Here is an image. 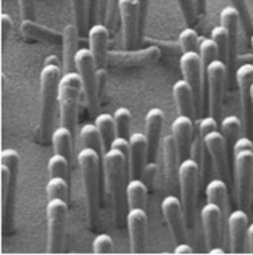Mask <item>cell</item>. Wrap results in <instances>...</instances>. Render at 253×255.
Wrapping results in <instances>:
<instances>
[{
	"label": "cell",
	"mask_w": 253,
	"mask_h": 255,
	"mask_svg": "<svg viewBox=\"0 0 253 255\" xmlns=\"http://www.w3.org/2000/svg\"><path fill=\"white\" fill-rule=\"evenodd\" d=\"M64 70L61 65L55 64H43L40 71V119L37 138L42 144H46L49 138H52V129L55 121V112L58 104L60 94V80L63 77Z\"/></svg>",
	"instance_id": "cell-1"
},
{
	"label": "cell",
	"mask_w": 253,
	"mask_h": 255,
	"mask_svg": "<svg viewBox=\"0 0 253 255\" xmlns=\"http://www.w3.org/2000/svg\"><path fill=\"white\" fill-rule=\"evenodd\" d=\"M0 180H1V229L4 235L15 232V199L19 171V154L13 148H4L0 153Z\"/></svg>",
	"instance_id": "cell-2"
},
{
	"label": "cell",
	"mask_w": 253,
	"mask_h": 255,
	"mask_svg": "<svg viewBox=\"0 0 253 255\" xmlns=\"http://www.w3.org/2000/svg\"><path fill=\"white\" fill-rule=\"evenodd\" d=\"M77 162L80 166L82 181L86 194L87 206V224L90 229L96 227L98 220V203H99V165L102 156L89 147H83L77 154Z\"/></svg>",
	"instance_id": "cell-3"
},
{
	"label": "cell",
	"mask_w": 253,
	"mask_h": 255,
	"mask_svg": "<svg viewBox=\"0 0 253 255\" xmlns=\"http://www.w3.org/2000/svg\"><path fill=\"white\" fill-rule=\"evenodd\" d=\"M127 162L129 160H127L126 154L117 148H108L102 153L105 194L108 196L116 211V218L119 217L120 208H122V190H123V183H125Z\"/></svg>",
	"instance_id": "cell-4"
},
{
	"label": "cell",
	"mask_w": 253,
	"mask_h": 255,
	"mask_svg": "<svg viewBox=\"0 0 253 255\" xmlns=\"http://www.w3.org/2000/svg\"><path fill=\"white\" fill-rule=\"evenodd\" d=\"M82 94H83V85L79 71L76 70V71L64 73L60 80V94H58L60 121L61 125L70 128L73 133L77 127L79 104H80Z\"/></svg>",
	"instance_id": "cell-5"
},
{
	"label": "cell",
	"mask_w": 253,
	"mask_h": 255,
	"mask_svg": "<svg viewBox=\"0 0 253 255\" xmlns=\"http://www.w3.org/2000/svg\"><path fill=\"white\" fill-rule=\"evenodd\" d=\"M200 166L198 163L188 157L181 162L179 166V191L181 200L185 214V223L191 233L195 230L197 221V193H198V183H200Z\"/></svg>",
	"instance_id": "cell-6"
},
{
	"label": "cell",
	"mask_w": 253,
	"mask_h": 255,
	"mask_svg": "<svg viewBox=\"0 0 253 255\" xmlns=\"http://www.w3.org/2000/svg\"><path fill=\"white\" fill-rule=\"evenodd\" d=\"M76 70L82 77L84 103L89 112V116L95 118L99 107V85L96 74V63L90 52V49H79L76 55Z\"/></svg>",
	"instance_id": "cell-7"
},
{
	"label": "cell",
	"mask_w": 253,
	"mask_h": 255,
	"mask_svg": "<svg viewBox=\"0 0 253 255\" xmlns=\"http://www.w3.org/2000/svg\"><path fill=\"white\" fill-rule=\"evenodd\" d=\"M234 190L239 208L248 209L252 203L253 150H242L233 154Z\"/></svg>",
	"instance_id": "cell-8"
},
{
	"label": "cell",
	"mask_w": 253,
	"mask_h": 255,
	"mask_svg": "<svg viewBox=\"0 0 253 255\" xmlns=\"http://www.w3.org/2000/svg\"><path fill=\"white\" fill-rule=\"evenodd\" d=\"M68 205L63 199H49L46 205L48 218V253L58 254L63 253L65 239V224H67Z\"/></svg>",
	"instance_id": "cell-9"
},
{
	"label": "cell",
	"mask_w": 253,
	"mask_h": 255,
	"mask_svg": "<svg viewBox=\"0 0 253 255\" xmlns=\"http://www.w3.org/2000/svg\"><path fill=\"white\" fill-rule=\"evenodd\" d=\"M228 65L216 58L206 65V82H207V103L210 116L219 119L224 104L225 82L228 77Z\"/></svg>",
	"instance_id": "cell-10"
},
{
	"label": "cell",
	"mask_w": 253,
	"mask_h": 255,
	"mask_svg": "<svg viewBox=\"0 0 253 255\" xmlns=\"http://www.w3.org/2000/svg\"><path fill=\"white\" fill-rule=\"evenodd\" d=\"M236 82L240 92L242 115H243V129L245 133L253 139V64H242L236 70Z\"/></svg>",
	"instance_id": "cell-11"
},
{
	"label": "cell",
	"mask_w": 253,
	"mask_h": 255,
	"mask_svg": "<svg viewBox=\"0 0 253 255\" xmlns=\"http://www.w3.org/2000/svg\"><path fill=\"white\" fill-rule=\"evenodd\" d=\"M179 65L184 74V79L188 82L192 88L195 97V112L201 109V98H203V82L206 77V68L203 65L201 57L198 51H188L184 52L179 58Z\"/></svg>",
	"instance_id": "cell-12"
},
{
	"label": "cell",
	"mask_w": 253,
	"mask_h": 255,
	"mask_svg": "<svg viewBox=\"0 0 253 255\" xmlns=\"http://www.w3.org/2000/svg\"><path fill=\"white\" fill-rule=\"evenodd\" d=\"M162 212L166 220V224L169 227V232L175 241V244L187 242V233H185V214L182 200L178 199L175 194H169L162 200Z\"/></svg>",
	"instance_id": "cell-13"
},
{
	"label": "cell",
	"mask_w": 253,
	"mask_h": 255,
	"mask_svg": "<svg viewBox=\"0 0 253 255\" xmlns=\"http://www.w3.org/2000/svg\"><path fill=\"white\" fill-rule=\"evenodd\" d=\"M162 55L160 48L148 46L139 51H110L108 52V65L119 68L130 67H145L156 63Z\"/></svg>",
	"instance_id": "cell-14"
},
{
	"label": "cell",
	"mask_w": 253,
	"mask_h": 255,
	"mask_svg": "<svg viewBox=\"0 0 253 255\" xmlns=\"http://www.w3.org/2000/svg\"><path fill=\"white\" fill-rule=\"evenodd\" d=\"M163 150V166H165V180L166 189L170 194H176L179 187V166L181 159L178 153V145L173 135H166L162 139Z\"/></svg>",
	"instance_id": "cell-15"
},
{
	"label": "cell",
	"mask_w": 253,
	"mask_h": 255,
	"mask_svg": "<svg viewBox=\"0 0 253 255\" xmlns=\"http://www.w3.org/2000/svg\"><path fill=\"white\" fill-rule=\"evenodd\" d=\"M204 144L206 148L210 154V159L213 162V168L218 172L219 178L225 180L230 175V169H228V147H227V141L222 135L221 130L215 129L210 130L204 135Z\"/></svg>",
	"instance_id": "cell-16"
},
{
	"label": "cell",
	"mask_w": 253,
	"mask_h": 255,
	"mask_svg": "<svg viewBox=\"0 0 253 255\" xmlns=\"http://www.w3.org/2000/svg\"><path fill=\"white\" fill-rule=\"evenodd\" d=\"M119 13L122 21L123 46L125 49H132L139 37L138 0H119Z\"/></svg>",
	"instance_id": "cell-17"
},
{
	"label": "cell",
	"mask_w": 253,
	"mask_h": 255,
	"mask_svg": "<svg viewBox=\"0 0 253 255\" xmlns=\"http://www.w3.org/2000/svg\"><path fill=\"white\" fill-rule=\"evenodd\" d=\"M127 230H129V241H130V251L133 254H141L145 251L147 244V227H148V217L144 208H129L126 215Z\"/></svg>",
	"instance_id": "cell-18"
},
{
	"label": "cell",
	"mask_w": 253,
	"mask_h": 255,
	"mask_svg": "<svg viewBox=\"0 0 253 255\" xmlns=\"http://www.w3.org/2000/svg\"><path fill=\"white\" fill-rule=\"evenodd\" d=\"M200 218H201L207 248L210 250V248L218 247L221 242V226L224 220L222 209L218 205L207 202L200 211Z\"/></svg>",
	"instance_id": "cell-19"
},
{
	"label": "cell",
	"mask_w": 253,
	"mask_h": 255,
	"mask_svg": "<svg viewBox=\"0 0 253 255\" xmlns=\"http://www.w3.org/2000/svg\"><path fill=\"white\" fill-rule=\"evenodd\" d=\"M110 28L104 24H93L89 28V49L95 58L96 70L107 68L108 64Z\"/></svg>",
	"instance_id": "cell-20"
},
{
	"label": "cell",
	"mask_w": 253,
	"mask_h": 255,
	"mask_svg": "<svg viewBox=\"0 0 253 255\" xmlns=\"http://www.w3.org/2000/svg\"><path fill=\"white\" fill-rule=\"evenodd\" d=\"M248 229L249 218L245 209H236L228 217V230H230V245L231 253L240 254L246 251L248 244Z\"/></svg>",
	"instance_id": "cell-21"
},
{
	"label": "cell",
	"mask_w": 253,
	"mask_h": 255,
	"mask_svg": "<svg viewBox=\"0 0 253 255\" xmlns=\"http://www.w3.org/2000/svg\"><path fill=\"white\" fill-rule=\"evenodd\" d=\"M163 124H165V113L159 107L150 109V112L145 116V135H147V144H148V154L147 160L150 163L156 162L160 139H162V130H163Z\"/></svg>",
	"instance_id": "cell-22"
},
{
	"label": "cell",
	"mask_w": 253,
	"mask_h": 255,
	"mask_svg": "<svg viewBox=\"0 0 253 255\" xmlns=\"http://www.w3.org/2000/svg\"><path fill=\"white\" fill-rule=\"evenodd\" d=\"M195 125L192 122V118L187 115H179L172 122V135L178 145V153L181 162L191 157V145L194 141Z\"/></svg>",
	"instance_id": "cell-23"
},
{
	"label": "cell",
	"mask_w": 253,
	"mask_h": 255,
	"mask_svg": "<svg viewBox=\"0 0 253 255\" xmlns=\"http://www.w3.org/2000/svg\"><path fill=\"white\" fill-rule=\"evenodd\" d=\"M148 154L147 135L141 132H133L129 136V177L139 178L145 168V160Z\"/></svg>",
	"instance_id": "cell-24"
},
{
	"label": "cell",
	"mask_w": 253,
	"mask_h": 255,
	"mask_svg": "<svg viewBox=\"0 0 253 255\" xmlns=\"http://www.w3.org/2000/svg\"><path fill=\"white\" fill-rule=\"evenodd\" d=\"M221 19V25H224L228 31L230 36V64H228V71L234 70L236 60H237V40H239V31L242 27V18L239 10L231 4V6H225L221 10L219 15ZM236 71V70H234Z\"/></svg>",
	"instance_id": "cell-25"
},
{
	"label": "cell",
	"mask_w": 253,
	"mask_h": 255,
	"mask_svg": "<svg viewBox=\"0 0 253 255\" xmlns=\"http://www.w3.org/2000/svg\"><path fill=\"white\" fill-rule=\"evenodd\" d=\"M21 33L30 39L40 40L45 43H52V45H63L64 43V34L55 31L54 28L45 27L30 18L21 21Z\"/></svg>",
	"instance_id": "cell-26"
},
{
	"label": "cell",
	"mask_w": 253,
	"mask_h": 255,
	"mask_svg": "<svg viewBox=\"0 0 253 255\" xmlns=\"http://www.w3.org/2000/svg\"><path fill=\"white\" fill-rule=\"evenodd\" d=\"M79 33H80V28L77 27L76 22L67 24L64 28V73L74 71V68H76V55L79 52V48H77Z\"/></svg>",
	"instance_id": "cell-27"
},
{
	"label": "cell",
	"mask_w": 253,
	"mask_h": 255,
	"mask_svg": "<svg viewBox=\"0 0 253 255\" xmlns=\"http://www.w3.org/2000/svg\"><path fill=\"white\" fill-rule=\"evenodd\" d=\"M173 98H175V104L176 109L181 115H187V116H194L195 112V97L192 92L191 85L185 80L181 79L178 82H175L173 85Z\"/></svg>",
	"instance_id": "cell-28"
},
{
	"label": "cell",
	"mask_w": 253,
	"mask_h": 255,
	"mask_svg": "<svg viewBox=\"0 0 253 255\" xmlns=\"http://www.w3.org/2000/svg\"><path fill=\"white\" fill-rule=\"evenodd\" d=\"M126 200L129 208H144L148 199V186L141 178H130L126 184Z\"/></svg>",
	"instance_id": "cell-29"
},
{
	"label": "cell",
	"mask_w": 253,
	"mask_h": 255,
	"mask_svg": "<svg viewBox=\"0 0 253 255\" xmlns=\"http://www.w3.org/2000/svg\"><path fill=\"white\" fill-rule=\"evenodd\" d=\"M73 130L70 128L58 127L57 129H54L52 132V144H54V148H55V153L58 154H63L65 156L68 160L71 159L73 156Z\"/></svg>",
	"instance_id": "cell-30"
},
{
	"label": "cell",
	"mask_w": 253,
	"mask_h": 255,
	"mask_svg": "<svg viewBox=\"0 0 253 255\" xmlns=\"http://www.w3.org/2000/svg\"><path fill=\"white\" fill-rule=\"evenodd\" d=\"M227 196H228V189H227V183L222 178H213L206 184V197L207 202L218 205L225 217V211H227Z\"/></svg>",
	"instance_id": "cell-31"
},
{
	"label": "cell",
	"mask_w": 253,
	"mask_h": 255,
	"mask_svg": "<svg viewBox=\"0 0 253 255\" xmlns=\"http://www.w3.org/2000/svg\"><path fill=\"white\" fill-rule=\"evenodd\" d=\"M219 129L227 141V147H228V151L233 153V147L236 144V141L240 138V133H242V129H243V121H240L237 116H225L221 124H219Z\"/></svg>",
	"instance_id": "cell-32"
},
{
	"label": "cell",
	"mask_w": 253,
	"mask_h": 255,
	"mask_svg": "<svg viewBox=\"0 0 253 255\" xmlns=\"http://www.w3.org/2000/svg\"><path fill=\"white\" fill-rule=\"evenodd\" d=\"M95 125L101 132L104 148L108 150L113 139L117 136V128H116V122H114V116H111L108 113H101L95 118Z\"/></svg>",
	"instance_id": "cell-33"
},
{
	"label": "cell",
	"mask_w": 253,
	"mask_h": 255,
	"mask_svg": "<svg viewBox=\"0 0 253 255\" xmlns=\"http://www.w3.org/2000/svg\"><path fill=\"white\" fill-rule=\"evenodd\" d=\"M80 141L83 144V147H89V148H93L96 150L101 156L102 153L105 151L104 148V142H102V136H101V132L99 129L96 128V125L93 124H86L83 125L80 129Z\"/></svg>",
	"instance_id": "cell-34"
},
{
	"label": "cell",
	"mask_w": 253,
	"mask_h": 255,
	"mask_svg": "<svg viewBox=\"0 0 253 255\" xmlns=\"http://www.w3.org/2000/svg\"><path fill=\"white\" fill-rule=\"evenodd\" d=\"M210 37L215 40L218 51H219V60H222L224 63L230 64V36L228 31L224 25H218L212 28Z\"/></svg>",
	"instance_id": "cell-35"
},
{
	"label": "cell",
	"mask_w": 253,
	"mask_h": 255,
	"mask_svg": "<svg viewBox=\"0 0 253 255\" xmlns=\"http://www.w3.org/2000/svg\"><path fill=\"white\" fill-rule=\"evenodd\" d=\"M48 171L51 174V177H61L65 178L68 181V177H70V160L63 156V154H58L55 153L49 162H48Z\"/></svg>",
	"instance_id": "cell-36"
},
{
	"label": "cell",
	"mask_w": 253,
	"mask_h": 255,
	"mask_svg": "<svg viewBox=\"0 0 253 255\" xmlns=\"http://www.w3.org/2000/svg\"><path fill=\"white\" fill-rule=\"evenodd\" d=\"M46 194L49 199H63L68 202V181L61 177H51L46 184Z\"/></svg>",
	"instance_id": "cell-37"
},
{
	"label": "cell",
	"mask_w": 253,
	"mask_h": 255,
	"mask_svg": "<svg viewBox=\"0 0 253 255\" xmlns=\"http://www.w3.org/2000/svg\"><path fill=\"white\" fill-rule=\"evenodd\" d=\"M198 54L201 57L203 65L206 68V65L212 63L213 60L219 58V51L218 46L215 43V40L212 37H200V45H198Z\"/></svg>",
	"instance_id": "cell-38"
},
{
	"label": "cell",
	"mask_w": 253,
	"mask_h": 255,
	"mask_svg": "<svg viewBox=\"0 0 253 255\" xmlns=\"http://www.w3.org/2000/svg\"><path fill=\"white\" fill-rule=\"evenodd\" d=\"M71 10L74 16V22L80 28V31L86 30L89 24V10H87V0H70Z\"/></svg>",
	"instance_id": "cell-39"
},
{
	"label": "cell",
	"mask_w": 253,
	"mask_h": 255,
	"mask_svg": "<svg viewBox=\"0 0 253 255\" xmlns=\"http://www.w3.org/2000/svg\"><path fill=\"white\" fill-rule=\"evenodd\" d=\"M114 122L117 128V135L119 136H125L129 138V132H130V122H132V113L127 107H119L114 112Z\"/></svg>",
	"instance_id": "cell-40"
},
{
	"label": "cell",
	"mask_w": 253,
	"mask_h": 255,
	"mask_svg": "<svg viewBox=\"0 0 253 255\" xmlns=\"http://www.w3.org/2000/svg\"><path fill=\"white\" fill-rule=\"evenodd\" d=\"M178 45L182 49V52H188V51H198V45H200V37L195 33V30L192 27H187L185 30L181 31L179 37H178Z\"/></svg>",
	"instance_id": "cell-41"
},
{
	"label": "cell",
	"mask_w": 253,
	"mask_h": 255,
	"mask_svg": "<svg viewBox=\"0 0 253 255\" xmlns=\"http://www.w3.org/2000/svg\"><path fill=\"white\" fill-rule=\"evenodd\" d=\"M231 4L239 10L240 18H242V27L245 30V34L249 36V33L253 30V22H252V13L249 10L248 1L246 0H230Z\"/></svg>",
	"instance_id": "cell-42"
},
{
	"label": "cell",
	"mask_w": 253,
	"mask_h": 255,
	"mask_svg": "<svg viewBox=\"0 0 253 255\" xmlns=\"http://www.w3.org/2000/svg\"><path fill=\"white\" fill-rule=\"evenodd\" d=\"M92 251L95 254H111L114 251V242H113V239L108 235L101 233V235H98L93 239Z\"/></svg>",
	"instance_id": "cell-43"
},
{
	"label": "cell",
	"mask_w": 253,
	"mask_h": 255,
	"mask_svg": "<svg viewBox=\"0 0 253 255\" xmlns=\"http://www.w3.org/2000/svg\"><path fill=\"white\" fill-rule=\"evenodd\" d=\"M179 7H181V12L184 15V19L185 22L188 24V27H192L197 24V9H195V1L194 0H176Z\"/></svg>",
	"instance_id": "cell-44"
},
{
	"label": "cell",
	"mask_w": 253,
	"mask_h": 255,
	"mask_svg": "<svg viewBox=\"0 0 253 255\" xmlns=\"http://www.w3.org/2000/svg\"><path fill=\"white\" fill-rule=\"evenodd\" d=\"M119 0H107V7H105V21L107 27L110 31H114L116 28V21L119 16Z\"/></svg>",
	"instance_id": "cell-45"
},
{
	"label": "cell",
	"mask_w": 253,
	"mask_h": 255,
	"mask_svg": "<svg viewBox=\"0 0 253 255\" xmlns=\"http://www.w3.org/2000/svg\"><path fill=\"white\" fill-rule=\"evenodd\" d=\"M19 1V13L22 19H33L36 15V0H18Z\"/></svg>",
	"instance_id": "cell-46"
},
{
	"label": "cell",
	"mask_w": 253,
	"mask_h": 255,
	"mask_svg": "<svg viewBox=\"0 0 253 255\" xmlns=\"http://www.w3.org/2000/svg\"><path fill=\"white\" fill-rule=\"evenodd\" d=\"M12 25H13V22H12V18H10L7 13H1V15H0L1 45H4V43H6V40H7V36H9V33L12 31Z\"/></svg>",
	"instance_id": "cell-47"
},
{
	"label": "cell",
	"mask_w": 253,
	"mask_h": 255,
	"mask_svg": "<svg viewBox=\"0 0 253 255\" xmlns=\"http://www.w3.org/2000/svg\"><path fill=\"white\" fill-rule=\"evenodd\" d=\"M148 4H150V0H138V7H139V36L144 33V28H145Z\"/></svg>",
	"instance_id": "cell-48"
},
{
	"label": "cell",
	"mask_w": 253,
	"mask_h": 255,
	"mask_svg": "<svg viewBox=\"0 0 253 255\" xmlns=\"http://www.w3.org/2000/svg\"><path fill=\"white\" fill-rule=\"evenodd\" d=\"M242 150H253V139L249 138L248 135L246 136H240L236 141V144L233 147V154L237 153V151H242Z\"/></svg>",
	"instance_id": "cell-49"
},
{
	"label": "cell",
	"mask_w": 253,
	"mask_h": 255,
	"mask_svg": "<svg viewBox=\"0 0 253 255\" xmlns=\"http://www.w3.org/2000/svg\"><path fill=\"white\" fill-rule=\"evenodd\" d=\"M110 148H117L120 151H123L126 156H129V138H125V136H116L110 145Z\"/></svg>",
	"instance_id": "cell-50"
},
{
	"label": "cell",
	"mask_w": 253,
	"mask_h": 255,
	"mask_svg": "<svg viewBox=\"0 0 253 255\" xmlns=\"http://www.w3.org/2000/svg\"><path fill=\"white\" fill-rule=\"evenodd\" d=\"M98 3H99V0H87L89 22H92V21H93V18H96V12H98Z\"/></svg>",
	"instance_id": "cell-51"
},
{
	"label": "cell",
	"mask_w": 253,
	"mask_h": 255,
	"mask_svg": "<svg viewBox=\"0 0 253 255\" xmlns=\"http://www.w3.org/2000/svg\"><path fill=\"white\" fill-rule=\"evenodd\" d=\"M175 254H192V248L187 242H182V244H178L173 250Z\"/></svg>",
	"instance_id": "cell-52"
},
{
	"label": "cell",
	"mask_w": 253,
	"mask_h": 255,
	"mask_svg": "<svg viewBox=\"0 0 253 255\" xmlns=\"http://www.w3.org/2000/svg\"><path fill=\"white\" fill-rule=\"evenodd\" d=\"M248 245H249L248 251L253 254V223L249 224V229H248Z\"/></svg>",
	"instance_id": "cell-53"
},
{
	"label": "cell",
	"mask_w": 253,
	"mask_h": 255,
	"mask_svg": "<svg viewBox=\"0 0 253 255\" xmlns=\"http://www.w3.org/2000/svg\"><path fill=\"white\" fill-rule=\"evenodd\" d=\"M195 1V9L198 15H204L206 13V0H194Z\"/></svg>",
	"instance_id": "cell-54"
},
{
	"label": "cell",
	"mask_w": 253,
	"mask_h": 255,
	"mask_svg": "<svg viewBox=\"0 0 253 255\" xmlns=\"http://www.w3.org/2000/svg\"><path fill=\"white\" fill-rule=\"evenodd\" d=\"M45 64H55V65H60V60L57 55H51L45 60Z\"/></svg>",
	"instance_id": "cell-55"
},
{
	"label": "cell",
	"mask_w": 253,
	"mask_h": 255,
	"mask_svg": "<svg viewBox=\"0 0 253 255\" xmlns=\"http://www.w3.org/2000/svg\"><path fill=\"white\" fill-rule=\"evenodd\" d=\"M224 253H225V251H224L222 248H216V247L209 250V254H224Z\"/></svg>",
	"instance_id": "cell-56"
},
{
	"label": "cell",
	"mask_w": 253,
	"mask_h": 255,
	"mask_svg": "<svg viewBox=\"0 0 253 255\" xmlns=\"http://www.w3.org/2000/svg\"><path fill=\"white\" fill-rule=\"evenodd\" d=\"M251 43H252V49H253V33H252V36H251Z\"/></svg>",
	"instance_id": "cell-57"
},
{
	"label": "cell",
	"mask_w": 253,
	"mask_h": 255,
	"mask_svg": "<svg viewBox=\"0 0 253 255\" xmlns=\"http://www.w3.org/2000/svg\"><path fill=\"white\" fill-rule=\"evenodd\" d=\"M252 100H253V85H252Z\"/></svg>",
	"instance_id": "cell-58"
},
{
	"label": "cell",
	"mask_w": 253,
	"mask_h": 255,
	"mask_svg": "<svg viewBox=\"0 0 253 255\" xmlns=\"http://www.w3.org/2000/svg\"><path fill=\"white\" fill-rule=\"evenodd\" d=\"M252 22H253V12H252Z\"/></svg>",
	"instance_id": "cell-59"
}]
</instances>
